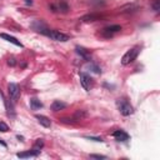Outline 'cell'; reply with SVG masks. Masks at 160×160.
<instances>
[{
	"label": "cell",
	"instance_id": "6da1fadb",
	"mask_svg": "<svg viewBox=\"0 0 160 160\" xmlns=\"http://www.w3.org/2000/svg\"><path fill=\"white\" fill-rule=\"evenodd\" d=\"M116 106L119 109L120 114L124 115V116H129L134 113V109L131 106V104L128 101V99L125 98H119L116 100Z\"/></svg>",
	"mask_w": 160,
	"mask_h": 160
},
{
	"label": "cell",
	"instance_id": "7a4b0ae2",
	"mask_svg": "<svg viewBox=\"0 0 160 160\" xmlns=\"http://www.w3.org/2000/svg\"><path fill=\"white\" fill-rule=\"evenodd\" d=\"M139 53H140V46H134V48H131L130 50H128L127 53L124 54V57H123V59H121V64H123V65H129L130 63H133V61L138 58Z\"/></svg>",
	"mask_w": 160,
	"mask_h": 160
},
{
	"label": "cell",
	"instance_id": "3957f363",
	"mask_svg": "<svg viewBox=\"0 0 160 160\" xmlns=\"http://www.w3.org/2000/svg\"><path fill=\"white\" fill-rule=\"evenodd\" d=\"M43 35L48 36V38H50L51 40H55V41H61V43H65V41L69 40V36L65 35V34H63L58 30H50V29H46L44 33H43Z\"/></svg>",
	"mask_w": 160,
	"mask_h": 160
},
{
	"label": "cell",
	"instance_id": "277c9868",
	"mask_svg": "<svg viewBox=\"0 0 160 160\" xmlns=\"http://www.w3.org/2000/svg\"><path fill=\"white\" fill-rule=\"evenodd\" d=\"M8 93H9L11 101H16L20 98V88L18 86V84H15V83H10L8 85Z\"/></svg>",
	"mask_w": 160,
	"mask_h": 160
},
{
	"label": "cell",
	"instance_id": "5b68a950",
	"mask_svg": "<svg viewBox=\"0 0 160 160\" xmlns=\"http://www.w3.org/2000/svg\"><path fill=\"white\" fill-rule=\"evenodd\" d=\"M80 84H81V86L84 88L86 92H89L90 90V88H92V85H93V80H92V78H90V75H88L86 73H80Z\"/></svg>",
	"mask_w": 160,
	"mask_h": 160
},
{
	"label": "cell",
	"instance_id": "8992f818",
	"mask_svg": "<svg viewBox=\"0 0 160 160\" xmlns=\"http://www.w3.org/2000/svg\"><path fill=\"white\" fill-rule=\"evenodd\" d=\"M119 31H121V26L120 25H110V26H106L105 29L103 30V36L111 38L115 33H119Z\"/></svg>",
	"mask_w": 160,
	"mask_h": 160
},
{
	"label": "cell",
	"instance_id": "52a82bcc",
	"mask_svg": "<svg viewBox=\"0 0 160 160\" xmlns=\"http://www.w3.org/2000/svg\"><path fill=\"white\" fill-rule=\"evenodd\" d=\"M40 154V150L36 149H31V150H28V151H23V153H18L16 156L20 159H26V158H34V156H38Z\"/></svg>",
	"mask_w": 160,
	"mask_h": 160
},
{
	"label": "cell",
	"instance_id": "ba28073f",
	"mask_svg": "<svg viewBox=\"0 0 160 160\" xmlns=\"http://www.w3.org/2000/svg\"><path fill=\"white\" fill-rule=\"evenodd\" d=\"M0 38H1V39H4V40H6V41H9V43H11V44H14V45L19 46V48H24V45H23L22 43H20V41H19L16 38H14V36L9 35V34L1 33V34H0Z\"/></svg>",
	"mask_w": 160,
	"mask_h": 160
},
{
	"label": "cell",
	"instance_id": "9c48e42d",
	"mask_svg": "<svg viewBox=\"0 0 160 160\" xmlns=\"http://www.w3.org/2000/svg\"><path fill=\"white\" fill-rule=\"evenodd\" d=\"M113 136L118 141H127V140H129V134L125 133L124 130H115L113 133Z\"/></svg>",
	"mask_w": 160,
	"mask_h": 160
},
{
	"label": "cell",
	"instance_id": "30bf717a",
	"mask_svg": "<svg viewBox=\"0 0 160 160\" xmlns=\"http://www.w3.org/2000/svg\"><path fill=\"white\" fill-rule=\"evenodd\" d=\"M75 50H76V53H78L84 60H90V59H92V54H90V51L86 50L85 48H83V46H76Z\"/></svg>",
	"mask_w": 160,
	"mask_h": 160
},
{
	"label": "cell",
	"instance_id": "8fae6325",
	"mask_svg": "<svg viewBox=\"0 0 160 160\" xmlns=\"http://www.w3.org/2000/svg\"><path fill=\"white\" fill-rule=\"evenodd\" d=\"M35 118L38 119L39 124L43 125L44 128H50L51 127V121H50V119L48 116H45V115H36Z\"/></svg>",
	"mask_w": 160,
	"mask_h": 160
},
{
	"label": "cell",
	"instance_id": "7c38bea8",
	"mask_svg": "<svg viewBox=\"0 0 160 160\" xmlns=\"http://www.w3.org/2000/svg\"><path fill=\"white\" fill-rule=\"evenodd\" d=\"M66 108V104L65 103H63V101H60V100H55V101H53V104H51V106H50V109H51V111H59V110H63V109H65Z\"/></svg>",
	"mask_w": 160,
	"mask_h": 160
},
{
	"label": "cell",
	"instance_id": "4fadbf2b",
	"mask_svg": "<svg viewBox=\"0 0 160 160\" xmlns=\"http://www.w3.org/2000/svg\"><path fill=\"white\" fill-rule=\"evenodd\" d=\"M30 106H31L33 110H38V109L43 108V103L36 98H33V99H30Z\"/></svg>",
	"mask_w": 160,
	"mask_h": 160
},
{
	"label": "cell",
	"instance_id": "5bb4252c",
	"mask_svg": "<svg viewBox=\"0 0 160 160\" xmlns=\"http://www.w3.org/2000/svg\"><path fill=\"white\" fill-rule=\"evenodd\" d=\"M98 19H100L99 15H96V14H90V15L81 18V22H95V20H98Z\"/></svg>",
	"mask_w": 160,
	"mask_h": 160
},
{
	"label": "cell",
	"instance_id": "9a60e30c",
	"mask_svg": "<svg viewBox=\"0 0 160 160\" xmlns=\"http://www.w3.org/2000/svg\"><path fill=\"white\" fill-rule=\"evenodd\" d=\"M85 116H86V113H85V111H83V110H78V111L75 113V115H74L73 119H74V120H83Z\"/></svg>",
	"mask_w": 160,
	"mask_h": 160
},
{
	"label": "cell",
	"instance_id": "2e32d148",
	"mask_svg": "<svg viewBox=\"0 0 160 160\" xmlns=\"http://www.w3.org/2000/svg\"><path fill=\"white\" fill-rule=\"evenodd\" d=\"M43 147H44V141H43V139H38V140L35 141V144H34V148H33V149L40 150Z\"/></svg>",
	"mask_w": 160,
	"mask_h": 160
},
{
	"label": "cell",
	"instance_id": "e0dca14e",
	"mask_svg": "<svg viewBox=\"0 0 160 160\" xmlns=\"http://www.w3.org/2000/svg\"><path fill=\"white\" fill-rule=\"evenodd\" d=\"M89 68L92 69V70L94 71V73H96V74H100L101 73V70H100V68L96 65V64H89Z\"/></svg>",
	"mask_w": 160,
	"mask_h": 160
},
{
	"label": "cell",
	"instance_id": "ac0fdd59",
	"mask_svg": "<svg viewBox=\"0 0 160 160\" xmlns=\"http://www.w3.org/2000/svg\"><path fill=\"white\" fill-rule=\"evenodd\" d=\"M8 130H9L8 125H6L4 121H0V131H1V133H6Z\"/></svg>",
	"mask_w": 160,
	"mask_h": 160
},
{
	"label": "cell",
	"instance_id": "d6986e66",
	"mask_svg": "<svg viewBox=\"0 0 160 160\" xmlns=\"http://www.w3.org/2000/svg\"><path fill=\"white\" fill-rule=\"evenodd\" d=\"M159 1H160V0H154V1H153V4H151V6H153V10H154V11H156V13L160 10Z\"/></svg>",
	"mask_w": 160,
	"mask_h": 160
},
{
	"label": "cell",
	"instance_id": "ffe728a7",
	"mask_svg": "<svg viewBox=\"0 0 160 160\" xmlns=\"http://www.w3.org/2000/svg\"><path fill=\"white\" fill-rule=\"evenodd\" d=\"M90 158H92V159H106L105 155H99V154H92V155H90Z\"/></svg>",
	"mask_w": 160,
	"mask_h": 160
},
{
	"label": "cell",
	"instance_id": "44dd1931",
	"mask_svg": "<svg viewBox=\"0 0 160 160\" xmlns=\"http://www.w3.org/2000/svg\"><path fill=\"white\" fill-rule=\"evenodd\" d=\"M85 138H86V139H89V140H94V141H100V143H101V141H104L101 138H95V136H85Z\"/></svg>",
	"mask_w": 160,
	"mask_h": 160
},
{
	"label": "cell",
	"instance_id": "7402d4cb",
	"mask_svg": "<svg viewBox=\"0 0 160 160\" xmlns=\"http://www.w3.org/2000/svg\"><path fill=\"white\" fill-rule=\"evenodd\" d=\"M8 64H9L10 66H15V65H16V61H15V59H14V58H11V59L8 60Z\"/></svg>",
	"mask_w": 160,
	"mask_h": 160
},
{
	"label": "cell",
	"instance_id": "603a6c76",
	"mask_svg": "<svg viewBox=\"0 0 160 160\" xmlns=\"http://www.w3.org/2000/svg\"><path fill=\"white\" fill-rule=\"evenodd\" d=\"M25 3H26L28 5H31V4H33V1H31V0H25Z\"/></svg>",
	"mask_w": 160,
	"mask_h": 160
},
{
	"label": "cell",
	"instance_id": "cb8c5ba5",
	"mask_svg": "<svg viewBox=\"0 0 160 160\" xmlns=\"http://www.w3.org/2000/svg\"><path fill=\"white\" fill-rule=\"evenodd\" d=\"M0 144H1V145H3V147H5V148H6V144H5V143H4L3 140H1V139H0Z\"/></svg>",
	"mask_w": 160,
	"mask_h": 160
}]
</instances>
